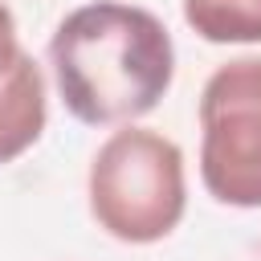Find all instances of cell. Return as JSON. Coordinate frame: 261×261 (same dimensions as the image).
<instances>
[{"label":"cell","mask_w":261,"mask_h":261,"mask_svg":"<svg viewBox=\"0 0 261 261\" xmlns=\"http://www.w3.org/2000/svg\"><path fill=\"white\" fill-rule=\"evenodd\" d=\"M49 61L65 110L86 126H126L151 114L175 77L167 24L122 0L73 8L49 37Z\"/></svg>","instance_id":"obj_1"},{"label":"cell","mask_w":261,"mask_h":261,"mask_svg":"<svg viewBox=\"0 0 261 261\" xmlns=\"http://www.w3.org/2000/svg\"><path fill=\"white\" fill-rule=\"evenodd\" d=\"M86 196L98 228L122 245H155L171 237L188 208L179 143L126 122L94 151Z\"/></svg>","instance_id":"obj_2"},{"label":"cell","mask_w":261,"mask_h":261,"mask_svg":"<svg viewBox=\"0 0 261 261\" xmlns=\"http://www.w3.org/2000/svg\"><path fill=\"white\" fill-rule=\"evenodd\" d=\"M200 179L228 208H261V57H237L204 82Z\"/></svg>","instance_id":"obj_3"},{"label":"cell","mask_w":261,"mask_h":261,"mask_svg":"<svg viewBox=\"0 0 261 261\" xmlns=\"http://www.w3.org/2000/svg\"><path fill=\"white\" fill-rule=\"evenodd\" d=\"M49 102H45V73L33 53L20 49L8 77L0 82V163L20 159L45 130Z\"/></svg>","instance_id":"obj_4"},{"label":"cell","mask_w":261,"mask_h":261,"mask_svg":"<svg viewBox=\"0 0 261 261\" xmlns=\"http://www.w3.org/2000/svg\"><path fill=\"white\" fill-rule=\"evenodd\" d=\"M184 20L212 45L261 41V0H184Z\"/></svg>","instance_id":"obj_5"},{"label":"cell","mask_w":261,"mask_h":261,"mask_svg":"<svg viewBox=\"0 0 261 261\" xmlns=\"http://www.w3.org/2000/svg\"><path fill=\"white\" fill-rule=\"evenodd\" d=\"M20 57V41H16V20L8 12V4H0V82L8 77L12 61Z\"/></svg>","instance_id":"obj_6"}]
</instances>
